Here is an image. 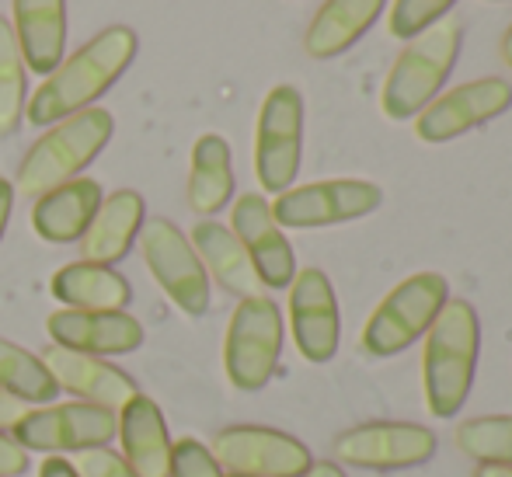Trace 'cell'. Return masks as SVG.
I'll return each instance as SVG.
<instances>
[{
    "label": "cell",
    "mask_w": 512,
    "mask_h": 477,
    "mask_svg": "<svg viewBox=\"0 0 512 477\" xmlns=\"http://www.w3.org/2000/svg\"><path fill=\"white\" fill-rule=\"evenodd\" d=\"M384 192L366 178H328V182L293 185L272 202V216L279 227L290 230H317L352 223L377 213Z\"/></svg>",
    "instance_id": "8"
},
{
    "label": "cell",
    "mask_w": 512,
    "mask_h": 477,
    "mask_svg": "<svg viewBox=\"0 0 512 477\" xmlns=\"http://www.w3.org/2000/svg\"><path fill=\"white\" fill-rule=\"evenodd\" d=\"M234 195V164H230V143L216 133H206L192 147L189 164V206L199 216H213Z\"/></svg>",
    "instance_id": "25"
},
{
    "label": "cell",
    "mask_w": 512,
    "mask_h": 477,
    "mask_svg": "<svg viewBox=\"0 0 512 477\" xmlns=\"http://www.w3.org/2000/svg\"><path fill=\"white\" fill-rule=\"evenodd\" d=\"M102 185L95 178H74L67 185H56L53 192L39 195L32 206V227L42 241L70 244L81 241L91 227L98 206H102Z\"/></svg>",
    "instance_id": "21"
},
{
    "label": "cell",
    "mask_w": 512,
    "mask_h": 477,
    "mask_svg": "<svg viewBox=\"0 0 512 477\" xmlns=\"http://www.w3.org/2000/svg\"><path fill=\"white\" fill-rule=\"evenodd\" d=\"M387 0H324L317 14L310 18L304 49L314 60H335L345 49H352L373 21L384 14Z\"/></svg>",
    "instance_id": "23"
},
{
    "label": "cell",
    "mask_w": 512,
    "mask_h": 477,
    "mask_svg": "<svg viewBox=\"0 0 512 477\" xmlns=\"http://www.w3.org/2000/svg\"><path fill=\"white\" fill-rule=\"evenodd\" d=\"M0 390H7L25 404H46L60 394L42 359L21 349L18 342H7V338H0Z\"/></svg>",
    "instance_id": "26"
},
{
    "label": "cell",
    "mask_w": 512,
    "mask_h": 477,
    "mask_svg": "<svg viewBox=\"0 0 512 477\" xmlns=\"http://www.w3.org/2000/svg\"><path fill=\"white\" fill-rule=\"evenodd\" d=\"M230 230L241 241V248L248 251L265 289H290L293 276H297V255H293V244L286 241L283 227L272 216L265 195L244 192L230 209Z\"/></svg>",
    "instance_id": "14"
},
{
    "label": "cell",
    "mask_w": 512,
    "mask_h": 477,
    "mask_svg": "<svg viewBox=\"0 0 512 477\" xmlns=\"http://www.w3.org/2000/svg\"><path fill=\"white\" fill-rule=\"evenodd\" d=\"M11 32L25 70L49 77L67 49V0H14Z\"/></svg>",
    "instance_id": "18"
},
{
    "label": "cell",
    "mask_w": 512,
    "mask_h": 477,
    "mask_svg": "<svg viewBox=\"0 0 512 477\" xmlns=\"http://www.w3.org/2000/svg\"><path fill=\"white\" fill-rule=\"evenodd\" d=\"M192 248H196L199 262H203L206 276H213L216 283L227 289L237 300H251V296H265V286L258 279L255 265H251L248 251L241 248V241L234 237V230L223 227L216 220H199L192 227Z\"/></svg>",
    "instance_id": "22"
},
{
    "label": "cell",
    "mask_w": 512,
    "mask_h": 477,
    "mask_svg": "<svg viewBox=\"0 0 512 477\" xmlns=\"http://www.w3.org/2000/svg\"><path fill=\"white\" fill-rule=\"evenodd\" d=\"M115 133V119L108 108H84V112L70 115V119L56 122L49 133L28 147V154L18 164V178H14V192L25 199H39V195L53 192L56 185H67L95 161L108 147Z\"/></svg>",
    "instance_id": "3"
},
{
    "label": "cell",
    "mask_w": 512,
    "mask_h": 477,
    "mask_svg": "<svg viewBox=\"0 0 512 477\" xmlns=\"http://www.w3.org/2000/svg\"><path fill=\"white\" fill-rule=\"evenodd\" d=\"M14 443L21 450L39 453H84L105 446L119 432V415L98 404H49V408H28V415L14 425Z\"/></svg>",
    "instance_id": "11"
},
{
    "label": "cell",
    "mask_w": 512,
    "mask_h": 477,
    "mask_svg": "<svg viewBox=\"0 0 512 477\" xmlns=\"http://www.w3.org/2000/svg\"><path fill=\"white\" fill-rule=\"evenodd\" d=\"M439 439L429 425L415 422H363L338 432L331 453L342 464L363 471H408L436 457Z\"/></svg>",
    "instance_id": "10"
},
{
    "label": "cell",
    "mask_w": 512,
    "mask_h": 477,
    "mask_svg": "<svg viewBox=\"0 0 512 477\" xmlns=\"http://www.w3.org/2000/svg\"><path fill=\"white\" fill-rule=\"evenodd\" d=\"M171 477H223V467L199 439L185 436L171 446Z\"/></svg>",
    "instance_id": "30"
},
{
    "label": "cell",
    "mask_w": 512,
    "mask_h": 477,
    "mask_svg": "<svg viewBox=\"0 0 512 477\" xmlns=\"http://www.w3.org/2000/svg\"><path fill=\"white\" fill-rule=\"evenodd\" d=\"M304 157V95L293 84H276L265 95L255 126V175L272 195L293 189Z\"/></svg>",
    "instance_id": "7"
},
{
    "label": "cell",
    "mask_w": 512,
    "mask_h": 477,
    "mask_svg": "<svg viewBox=\"0 0 512 477\" xmlns=\"http://www.w3.org/2000/svg\"><path fill=\"white\" fill-rule=\"evenodd\" d=\"M453 4L457 0H394L387 28H391L394 39L408 42L415 35H422L425 28H432L436 21H443Z\"/></svg>",
    "instance_id": "29"
},
{
    "label": "cell",
    "mask_w": 512,
    "mask_h": 477,
    "mask_svg": "<svg viewBox=\"0 0 512 477\" xmlns=\"http://www.w3.org/2000/svg\"><path fill=\"white\" fill-rule=\"evenodd\" d=\"M136 60V32L126 25H112L84 42L70 60H63L25 105V119L32 126H56L70 115L91 108L129 70Z\"/></svg>",
    "instance_id": "1"
},
{
    "label": "cell",
    "mask_w": 512,
    "mask_h": 477,
    "mask_svg": "<svg viewBox=\"0 0 512 477\" xmlns=\"http://www.w3.org/2000/svg\"><path fill=\"white\" fill-rule=\"evenodd\" d=\"M283 356V310L269 296L241 300L223 338V370L237 390H262Z\"/></svg>",
    "instance_id": "6"
},
{
    "label": "cell",
    "mask_w": 512,
    "mask_h": 477,
    "mask_svg": "<svg viewBox=\"0 0 512 477\" xmlns=\"http://www.w3.org/2000/svg\"><path fill=\"white\" fill-rule=\"evenodd\" d=\"M122 460L133 467L136 477H171V436L154 397L136 394L119 411Z\"/></svg>",
    "instance_id": "20"
},
{
    "label": "cell",
    "mask_w": 512,
    "mask_h": 477,
    "mask_svg": "<svg viewBox=\"0 0 512 477\" xmlns=\"http://www.w3.org/2000/svg\"><path fill=\"white\" fill-rule=\"evenodd\" d=\"M481 352V321L474 303L446 300L436 324L425 331L422 383L425 408L436 418H457L471 397Z\"/></svg>",
    "instance_id": "2"
},
{
    "label": "cell",
    "mask_w": 512,
    "mask_h": 477,
    "mask_svg": "<svg viewBox=\"0 0 512 477\" xmlns=\"http://www.w3.org/2000/svg\"><path fill=\"white\" fill-rule=\"evenodd\" d=\"M11 209H14V185L7 178H0V237L7 230V220H11Z\"/></svg>",
    "instance_id": "34"
},
{
    "label": "cell",
    "mask_w": 512,
    "mask_h": 477,
    "mask_svg": "<svg viewBox=\"0 0 512 477\" xmlns=\"http://www.w3.org/2000/svg\"><path fill=\"white\" fill-rule=\"evenodd\" d=\"M28 408H32V404L18 401V397H11L7 390H0V432H11L14 425L28 415Z\"/></svg>",
    "instance_id": "33"
},
{
    "label": "cell",
    "mask_w": 512,
    "mask_h": 477,
    "mask_svg": "<svg viewBox=\"0 0 512 477\" xmlns=\"http://www.w3.org/2000/svg\"><path fill=\"white\" fill-rule=\"evenodd\" d=\"M39 477H77V471H74V464H67L63 457H49V460H42Z\"/></svg>",
    "instance_id": "35"
},
{
    "label": "cell",
    "mask_w": 512,
    "mask_h": 477,
    "mask_svg": "<svg viewBox=\"0 0 512 477\" xmlns=\"http://www.w3.org/2000/svg\"><path fill=\"white\" fill-rule=\"evenodd\" d=\"M39 359L49 370V377L56 380V387L70 390V394L81 397L84 404L122 411L140 394L136 380L129 377V373H122L119 366L105 363V359H98V356H84V352L63 349V345H46Z\"/></svg>",
    "instance_id": "16"
},
{
    "label": "cell",
    "mask_w": 512,
    "mask_h": 477,
    "mask_svg": "<svg viewBox=\"0 0 512 477\" xmlns=\"http://www.w3.org/2000/svg\"><path fill=\"white\" fill-rule=\"evenodd\" d=\"M290 331L307 363L335 359L342 342V317L331 279L321 269H300L290 283Z\"/></svg>",
    "instance_id": "15"
},
{
    "label": "cell",
    "mask_w": 512,
    "mask_h": 477,
    "mask_svg": "<svg viewBox=\"0 0 512 477\" xmlns=\"http://www.w3.org/2000/svg\"><path fill=\"white\" fill-rule=\"evenodd\" d=\"M304 477H345V471L338 464H331V460H317V464H310Z\"/></svg>",
    "instance_id": "36"
},
{
    "label": "cell",
    "mask_w": 512,
    "mask_h": 477,
    "mask_svg": "<svg viewBox=\"0 0 512 477\" xmlns=\"http://www.w3.org/2000/svg\"><path fill=\"white\" fill-rule=\"evenodd\" d=\"M46 331L53 345L84 356H126L143 345V324L126 310H56Z\"/></svg>",
    "instance_id": "17"
},
{
    "label": "cell",
    "mask_w": 512,
    "mask_h": 477,
    "mask_svg": "<svg viewBox=\"0 0 512 477\" xmlns=\"http://www.w3.org/2000/svg\"><path fill=\"white\" fill-rule=\"evenodd\" d=\"M74 471H77V477H136L133 467H129L115 450H108V446H95V450L77 453Z\"/></svg>",
    "instance_id": "31"
},
{
    "label": "cell",
    "mask_w": 512,
    "mask_h": 477,
    "mask_svg": "<svg viewBox=\"0 0 512 477\" xmlns=\"http://www.w3.org/2000/svg\"><path fill=\"white\" fill-rule=\"evenodd\" d=\"M512 108V84L506 77H478L460 88H450L446 95L432 98L415 115V136L422 143H450L485 122L499 119Z\"/></svg>",
    "instance_id": "13"
},
{
    "label": "cell",
    "mask_w": 512,
    "mask_h": 477,
    "mask_svg": "<svg viewBox=\"0 0 512 477\" xmlns=\"http://www.w3.org/2000/svg\"><path fill=\"white\" fill-rule=\"evenodd\" d=\"M499 53H502V60H506V67H512V25L506 28V35H502Z\"/></svg>",
    "instance_id": "38"
},
{
    "label": "cell",
    "mask_w": 512,
    "mask_h": 477,
    "mask_svg": "<svg viewBox=\"0 0 512 477\" xmlns=\"http://www.w3.org/2000/svg\"><path fill=\"white\" fill-rule=\"evenodd\" d=\"M25 471H28V453L7 432H0V477H21Z\"/></svg>",
    "instance_id": "32"
},
{
    "label": "cell",
    "mask_w": 512,
    "mask_h": 477,
    "mask_svg": "<svg viewBox=\"0 0 512 477\" xmlns=\"http://www.w3.org/2000/svg\"><path fill=\"white\" fill-rule=\"evenodd\" d=\"M143 234V262H147L150 276L164 289L171 303L182 314L203 317L209 310V276L199 262L192 241L164 216H154L140 227Z\"/></svg>",
    "instance_id": "9"
},
{
    "label": "cell",
    "mask_w": 512,
    "mask_h": 477,
    "mask_svg": "<svg viewBox=\"0 0 512 477\" xmlns=\"http://www.w3.org/2000/svg\"><path fill=\"white\" fill-rule=\"evenodd\" d=\"M450 300V283L439 272H415L405 283H398L363 328V349L373 359L401 356L405 349L425 338V331L436 324L439 310Z\"/></svg>",
    "instance_id": "5"
},
{
    "label": "cell",
    "mask_w": 512,
    "mask_h": 477,
    "mask_svg": "<svg viewBox=\"0 0 512 477\" xmlns=\"http://www.w3.org/2000/svg\"><path fill=\"white\" fill-rule=\"evenodd\" d=\"M147 223V202L140 192L119 189L102 199L91 227L81 237V262L115 265L129 255L133 241L140 237V227Z\"/></svg>",
    "instance_id": "19"
},
{
    "label": "cell",
    "mask_w": 512,
    "mask_h": 477,
    "mask_svg": "<svg viewBox=\"0 0 512 477\" xmlns=\"http://www.w3.org/2000/svg\"><path fill=\"white\" fill-rule=\"evenodd\" d=\"M460 46H464V25L457 18H443L422 35L408 39L401 56L394 60L391 74L380 91V108L387 119L408 122L439 98L443 84L450 81L453 67H457Z\"/></svg>",
    "instance_id": "4"
},
{
    "label": "cell",
    "mask_w": 512,
    "mask_h": 477,
    "mask_svg": "<svg viewBox=\"0 0 512 477\" xmlns=\"http://www.w3.org/2000/svg\"><path fill=\"white\" fill-rule=\"evenodd\" d=\"M209 453L230 477H304L314 464L297 436L265 425H230L216 432Z\"/></svg>",
    "instance_id": "12"
},
{
    "label": "cell",
    "mask_w": 512,
    "mask_h": 477,
    "mask_svg": "<svg viewBox=\"0 0 512 477\" xmlns=\"http://www.w3.org/2000/svg\"><path fill=\"white\" fill-rule=\"evenodd\" d=\"M457 450L478 464L512 467V415H481L457 425Z\"/></svg>",
    "instance_id": "28"
},
{
    "label": "cell",
    "mask_w": 512,
    "mask_h": 477,
    "mask_svg": "<svg viewBox=\"0 0 512 477\" xmlns=\"http://www.w3.org/2000/svg\"><path fill=\"white\" fill-rule=\"evenodd\" d=\"M28 105V77L25 60L14 42L11 21L0 18V136L18 133Z\"/></svg>",
    "instance_id": "27"
},
{
    "label": "cell",
    "mask_w": 512,
    "mask_h": 477,
    "mask_svg": "<svg viewBox=\"0 0 512 477\" xmlns=\"http://www.w3.org/2000/svg\"><path fill=\"white\" fill-rule=\"evenodd\" d=\"M53 296L67 310H126L133 300L126 276L112 269V265L95 262H70L49 279Z\"/></svg>",
    "instance_id": "24"
},
{
    "label": "cell",
    "mask_w": 512,
    "mask_h": 477,
    "mask_svg": "<svg viewBox=\"0 0 512 477\" xmlns=\"http://www.w3.org/2000/svg\"><path fill=\"white\" fill-rule=\"evenodd\" d=\"M471 477H512V467H499V464H478Z\"/></svg>",
    "instance_id": "37"
}]
</instances>
